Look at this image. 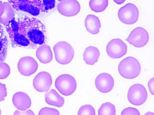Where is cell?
Masks as SVG:
<instances>
[{
    "label": "cell",
    "instance_id": "15",
    "mask_svg": "<svg viewBox=\"0 0 154 115\" xmlns=\"http://www.w3.org/2000/svg\"><path fill=\"white\" fill-rule=\"evenodd\" d=\"M85 25L86 30L92 34H97L100 32L101 23L100 19L96 16L89 14L85 20Z\"/></svg>",
    "mask_w": 154,
    "mask_h": 115
},
{
    "label": "cell",
    "instance_id": "24",
    "mask_svg": "<svg viewBox=\"0 0 154 115\" xmlns=\"http://www.w3.org/2000/svg\"><path fill=\"white\" fill-rule=\"evenodd\" d=\"M11 73V69L7 63H0V79H3L7 78Z\"/></svg>",
    "mask_w": 154,
    "mask_h": 115
},
{
    "label": "cell",
    "instance_id": "2",
    "mask_svg": "<svg viewBox=\"0 0 154 115\" xmlns=\"http://www.w3.org/2000/svg\"><path fill=\"white\" fill-rule=\"evenodd\" d=\"M9 3L15 10L27 12L37 16L54 8L55 0H9Z\"/></svg>",
    "mask_w": 154,
    "mask_h": 115
},
{
    "label": "cell",
    "instance_id": "16",
    "mask_svg": "<svg viewBox=\"0 0 154 115\" xmlns=\"http://www.w3.org/2000/svg\"><path fill=\"white\" fill-rule=\"evenodd\" d=\"M36 56L43 63H48L53 59V53L49 46L44 44L39 46L36 51Z\"/></svg>",
    "mask_w": 154,
    "mask_h": 115
},
{
    "label": "cell",
    "instance_id": "32",
    "mask_svg": "<svg viewBox=\"0 0 154 115\" xmlns=\"http://www.w3.org/2000/svg\"><path fill=\"white\" fill-rule=\"evenodd\" d=\"M145 115H154V113H151V112H149V113H147L145 114Z\"/></svg>",
    "mask_w": 154,
    "mask_h": 115
},
{
    "label": "cell",
    "instance_id": "6",
    "mask_svg": "<svg viewBox=\"0 0 154 115\" xmlns=\"http://www.w3.org/2000/svg\"><path fill=\"white\" fill-rule=\"evenodd\" d=\"M118 18L125 24L131 25L136 23L138 19V9L133 4L128 3L121 7L118 11Z\"/></svg>",
    "mask_w": 154,
    "mask_h": 115
},
{
    "label": "cell",
    "instance_id": "26",
    "mask_svg": "<svg viewBox=\"0 0 154 115\" xmlns=\"http://www.w3.org/2000/svg\"><path fill=\"white\" fill-rule=\"evenodd\" d=\"M140 115V114L138 110L133 108H128L123 110L121 115Z\"/></svg>",
    "mask_w": 154,
    "mask_h": 115
},
{
    "label": "cell",
    "instance_id": "22",
    "mask_svg": "<svg viewBox=\"0 0 154 115\" xmlns=\"http://www.w3.org/2000/svg\"><path fill=\"white\" fill-rule=\"evenodd\" d=\"M99 115H116L115 106L110 102H106L102 105L98 111Z\"/></svg>",
    "mask_w": 154,
    "mask_h": 115
},
{
    "label": "cell",
    "instance_id": "14",
    "mask_svg": "<svg viewBox=\"0 0 154 115\" xmlns=\"http://www.w3.org/2000/svg\"><path fill=\"white\" fill-rule=\"evenodd\" d=\"M12 102L14 106L21 111L26 110L31 106V99L28 95L22 92L15 93L12 97Z\"/></svg>",
    "mask_w": 154,
    "mask_h": 115
},
{
    "label": "cell",
    "instance_id": "27",
    "mask_svg": "<svg viewBox=\"0 0 154 115\" xmlns=\"http://www.w3.org/2000/svg\"><path fill=\"white\" fill-rule=\"evenodd\" d=\"M7 89L5 84L0 83V102L3 101L7 96Z\"/></svg>",
    "mask_w": 154,
    "mask_h": 115
},
{
    "label": "cell",
    "instance_id": "11",
    "mask_svg": "<svg viewBox=\"0 0 154 115\" xmlns=\"http://www.w3.org/2000/svg\"><path fill=\"white\" fill-rule=\"evenodd\" d=\"M19 71L22 75L28 76L35 73L38 68V65L35 59L29 56L21 58L18 62Z\"/></svg>",
    "mask_w": 154,
    "mask_h": 115
},
{
    "label": "cell",
    "instance_id": "7",
    "mask_svg": "<svg viewBox=\"0 0 154 115\" xmlns=\"http://www.w3.org/2000/svg\"><path fill=\"white\" fill-rule=\"evenodd\" d=\"M147 91L143 85L134 84L130 87L128 94V99L132 105L139 106L145 102L147 98Z\"/></svg>",
    "mask_w": 154,
    "mask_h": 115
},
{
    "label": "cell",
    "instance_id": "30",
    "mask_svg": "<svg viewBox=\"0 0 154 115\" xmlns=\"http://www.w3.org/2000/svg\"><path fill=\"white\" fill-rule=\"evenodd\" d=\"M3 3H2V1H0V16L3 13Z\"/></svg>",
    "mask_w": 154,
    "mask_h": 115
},
{
    "label": "cell",
    "instance_id": "29",
    "mask_svg": "<svg viewBox=\"0 0 154 115\" xmlns=\"http://www.w3.org/2000/svg\"><path fill=\"white\" fill-rule=\"evenodd\" d=\"M154 77L151 78L150 80H149V82H148V87H149V90L151 94L152 95H154Z\"/></svg>",
    "mask_w": 154,
    "mask_h": 115
},
{
    "label": "cell",
    "instance_id": "1",
    "mask_svg": "<svg viewBox=\"0 0 154 115\" xmlns=\"http://www.w3.org/2000/svg\"><path fill=\"white\" fill-rule=\"evenodd\" d=\"M6 29L12 43L20 47L35 48L47 42L45 26L36 18H14L6 25Z\"/></svg>",
    "mask_w": 154,
    "mask_h": 115
},
{
    "label": "cell",
    "instance_id": "10",
    "mask_svg": "<svg viewBox=\"0 0 154 115\" xmlns=\"http://www.w3.org/2000/svg\"><path fill=\"white\" fill-rule=\"evenodd\" d=\"M80 5L77 0H66L58 4L57 9L60 14L67 17L76 16L80 10Z\"/></svg>",
    "mask_w": 154,
    "mask_h": 115
},
{
    "label": "cell",
    "instance_id": "20",
    "mask_svg": "<svg viewBox=\"0 0 154 115\" xmlns=\"http://www.w3.org/2000/svg\"><path fill=\"white\" fill-rule=\"evenodd\" d=\"M3 9V13L0 16V23L6 26L9 21L14 18V12L11 4L7 2L4 3Z\"/></svg>",
    "mask_w": 154,
    "mask_h": 115
},
{
    "label": "cell",
    "instance_id": "31",
    "mask_svg": "<svg viewBox=\"0 0 154 115\" xmlns=\"http://www.w3.org/2000/svg\"><path fill=\"white\" fill-rule=\"evenodd\" d=\"M114 1L118 5H120L123 3L126 0H114Z\"/></svg>",
    "mask_w": 154,
    "mask_h": 115
},
{
    "label": "cell",
    "instance_id": "3",
    "mask_svg": "<svg viewBox=\"0 0 154 115\" xmlns=\"http://www.w3.org/2000/svg\"><path fill=\"white\" fill-rule=\"evenodd\" d=\"M118 71L119 74L123 78L132 79L138 76L140 74L141 66L136 58L128 57L120 63Z\"/></svg>",
    "mask_w": 154,
    "mask_h": 115
},
{
    "label": "cell",
    "instance_id": "21",
    "mask_svg": "<svg viewBox=\"0 0 154 115\" xmlns=\"http://www.w3.org/2000/svg\"><path fill=\"white\" fill-rule=\"evenodd\" d=\"M89 7L95 12H101L105 10L109 4L108 0H91Z\"/></svg>",
    "mask_w": 154,
    "mask_h": 115
},
{
    "label": "cell",
    "instance_id": "4",
    "mask_svg": "<svg viewBox=\"0 0 154 115\" xmlns=\"http://www.w3.org/2000/svg\"><path fill=\"white\" fill-rule=\"evenodd\" d=\"M54 51L57 61L61 65L68 64L74 58V49L70 44L64 41L57 43L54 47Z\"/></svg>",
    "mask_w": 154,
    "mask_h": 115
},
{
    "label": "cell",
    "instance_id": "12",
    "mask_svg": "<svg viewBox=\"0 0 154 115\" xmlns=\"http://www.w3.org/2000/svg\"><path fill=\"white\" fill-rule=\"evenodd\" d=\"M52 84V78L46 72H41L38 74L33 80L34 88L40 92H45L49 90Z\"/></svg>",
    "mask_w": 154,
    "mask_h": 115
},
{
    "label": "cell",
    "instance_id": "17",
    "mask_svg": "<svg viewBox=\"0 0 154 115\" xmlns=\"http://www.w3.org/2000/svg\"><path fill=\"white\" fill-rule=\"evenodd\" d=\"M45 99L48 105L61 108L64 104V99L60 96L54 90H51L47 91L45 94Z\"/></svg>",
    "mask_w": 154,
    "mask_h": 115
},
{
    "label": "cell",
    "instance_id": "9",
    "mask_svg": "<svg viewBox=\"0 0 154 115\" xmlns=\"http://www.w3.org/2000/svg\"><path fill=\"white\" fill-rule=\"evenodd\" d=\"M127 51V45L119 38L113 39L106 46L107 54L113 59L122 58L126 54Z\"/></svg>",
    "mask_w": 154,
    "mask_h": 115
},
{
    "label": "cell",
    "instance_id": "18",
    "mask_svg": "<svg viewBox=\"0 0 154 115\" xmlns=\"http://www.w3.org/2000/svg\"><path fill=\"white\" fill-rule=\"evenodd\" d=\"M99 57V50L98 48L93 46L86 48L83 53V59L88 65H94L98 61Z\"/></svg>",
    "mask_w": 154,
    "mask_h": 115
},
{
    "label": "cell",
    "instance_id": "19",
    "mask_svg": "<svg viewBox=\"0 0 154 115\" xmlns=\"http://www.w3.org/2000/svg\"><path fill=\"white\" fill-rule=\"evenodd\" d=\"M8 50V40L4 30L0 25V63L4 62L7 57Z\"/></svg>",
    "mask_w": 154,
    "mask_h": 115
},
{
    "label": "cell",
    "instance_id": "13",
    "mask_svg": "<svg viewBox=\"0 0 154 115\" xmlns=\"http://www.w3.org/2000/svg\"><path fill=\"white\" fill-rule=\"evenodd\" d=\"M95 85L100 92L107 93L113 89L114 80L112 77L108 73H103L98 75L95 80Z\"/></svg>",
    "mask_w": 154,
    "mask_h": 115
},
{
    "label": "cell",
    "instance_id": "28",
    "mask_svg": "<svg viewBox=\"0 0 154 115\" xmlns=\"http://www.w3.org/2000/svg\"><path fill=\"white\" fill-rule=\"evenodd\" d=\"M14 115H34L35 114L32 110H27V111H16L14 113Z\"/></svg>",
    "mask_w": 154,
    "mask_h": 115
},
{
    "label": "cell",
    "instance_id": "5",
    "mask_svg": "<svg viewBox=\"0 0 154 115\" xmlns=\"http://www.w3.org/2000/svg\"><path fill=\"white\" fill-rule=\"evenodd\" d=\"M55 86L64 96L72 94L77 88V82L73 76L69 74H62L56 79Z\"/></svg>",
    "mask_w": 154,
    "mask_h": 115
},
{
    "label": "cell",
    "instance_id": "34",
    "mask_svg": "<svg viewBox=\"0 0 154 115\" xmlns=\"http://www.w3.org/2000/svg\"><path fill=\"white\" fill-rule=\"evenodd\" d=\"M0 115H1V111L0 110Z\"/></svg>",
    "mask_w": 154,
    "mask_h": 115
},
{
    "label": "cell",
    "instance_id": "25",
    "mask_svg": "<svg viewBox=\"0 0 154 115\" xmlns=\"http://www.w3.org/2000/svg\"><path fill=\"white\" fill-rule=\"evenodd\" d=\"M39 115H59L60 113L58 110L54 108H44L40 111Z\"/></svg>",
    "mask_w": 154,
    "mask_h": 115
},
{
    "label": "cell",
    "instance_id": "33",
    "mask_svg": "<svg viewBox=\"0 0 154 115\" xmlns=\"http://www.w3.org/2000/svg\"><path fill=\"white\" fill-rule=\"evenodd\" d=\"M58 1H60V2H62V1H66V0H58Z\"/></svg>",
    "mask_w": 154,
    "mask_h": 115
},
{
    "label": "cell",
    "instance_id": "23",
    "mask_svg": "<svg viewBox=\"0 0 154 115\" xmlns=\"http://www.w3.org/2000/svg\"><path fill=\"white\" fill-rule=\"evenodd\" d=\"M79 115H95V108L91 105H87L82 106L78 113Z\"/></svg>",
    "mask_w": 154,
    "mask_h": 115
},
{
    "label": "cell",
    "instance_id": "8",
    "mask_svg": "<svg viewBox=\"0 0 154 115\" xmlns=\"http://www.w3.org/2000/svg\"><path fill=\"white\" fill-rule=\"evenodd\" d=\"M149 35L147 31L140 27L134 29L126 40L136 47L141 48L145 46L149 42Z\"/></svg>",
    "mask_w": 154,
    "mask_h": 115
}]
</instances>
